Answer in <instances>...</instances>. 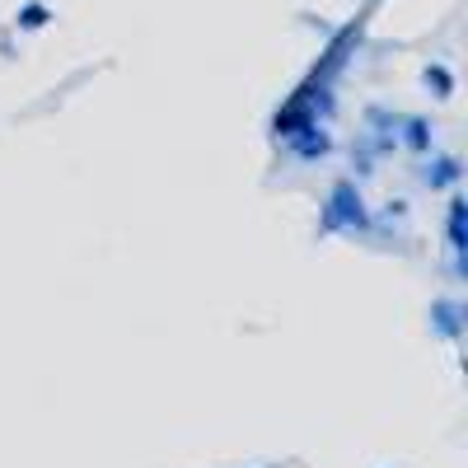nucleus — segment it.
I'll return each instance as SVG.
<instances>
[{
    "mask_svg": "<svg viewBox=\"0 0 468 468\" xmlns=\"http://www.w3.org/2000/svg\"><path fill=\"white\" fill-rule=\"evenodd\" d=\"M450 244L463 249V197L450 202Z\"/></svg>",
    "mask_w": 468,
    "mask_h": 468,
    "instance_id": "7ed1b4c3",
    "label": "nucleus"
},
{
    "mask_svg": "<svg viewBox=\"0 0 468 468\" xmlns=\"http://www.w3.org/2000/svg\"><path fill=\"white\" fill-rule=\"evenodd\" d=\"M426 90H436L441 99H450V94H454V80H450V70H445V66H431V70H426Z\"/></svg>",
    "mask_w": 468,
    "mask_h": 468,
    "instance_id": "f03ea898",
    "label": "nucleus"
},
{
    "mask_svg": "<svg viewBox=\"0 0 468 468\" xmlns=\"http://www.w3.org/2000/svg\"><path fill=\"white\" fill-rule=\"evenodd\" d=\"M52 15H48V5H24L19 10V28H43Z\"/></svg>",
    "mask_w": 468,
    "mask_h": 468,
    "instance_id": "20e7f679",
    "label": "nucleus"
},
{
    "mask_svg": "<svg viewBox=\"0 0 468 468\" xmlns=\"http://www.w3.org/2000/svg\"><path fill=\"white\" fill-rule=\"evenodd\" d=\"M403 132H408V145H412L417 154H426V122H421V117H412Z\"/></svg>",
    "mask_w": 468,
    "mask_h": 468,
    "instance_id": "39448f33",
    "label": "nucleus"
},
{
    "mask_svg": "<svg viewBox=\"0 0 468 468\" xmlns=\"http://www.w3.org/2000/svg\"><path fill=\"white\" fill-rule=\"evenodd\" d=\"M426 178H431V183H459V165L454 160H441L436 169H426Z\"/></svg>",
    "mask_w": 468,
    "mask_h": 468,
    "instance_id": "423d86ee",
    "label": "nucleus"
},
{
    "mask_svg": "<svg viewBox=\"0 0 468 468\" xmlns=\"http://www.w3.org/2000/svg\"><path fill=\"white\" fill-rule=\"evenodd\" d=\"M295 141V154H300V160H324V154H328V136L319 132V122H309V127H300V132H291Z\"/></svg>",
    "mask_w": 468,
    "mask_h": 468,
    "instance_id": "f257e3e1",
    "label": "nucleus"
}]
</instances>
